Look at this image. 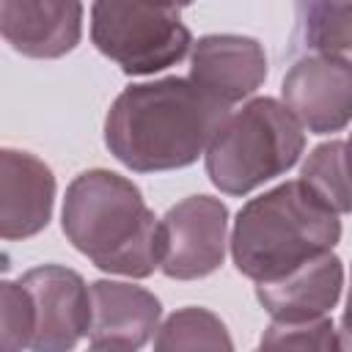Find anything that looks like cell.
<instances>
[{"instance_id":"1","label":"cell","mask_w":352,"mask_h":352,"mask_svg":"<svg viewBox=\"0 0 352 352\" xmlns=\"http://www.w3.org/2000/svg\"><path fill=\"white\" fill-rule=\"evenodd\" d=\"M231 116L190 77H165L124 88L104 118V146L138 170H176L195 162Z\"/></svg>"},{"instance_id":"2","label":"cell","mask_w":352,"mask_h":352,"mask_svg":"<svg viewBox=\"0 0 352 352\" xmlns=\"http://www.w3.org/2000/svg\"><path fill=\"white\" fill-rule=\"evenodd\" d=\"M60 226L66 239L104 272L146 278L162 267V220L126 176L104 168L80 173L66 190Z\"/></svg>"},{"instance_id":"3","label":"cell","mask_w":352,"mask_h":352,"mask_svg":"<svg viewBox=\"0 0 352 352\" xmlns=\"http://www.w3.org/2000/svg\"><path fill=\"white\" fill-rule=\"evenodd\" d=\"M338 239V214L294 179L250 198L239 209L231 228V258L245 278L270 283L333 253Z\"/></svg>"},{"instance_id":"4","label":"cell","mask_w":352,"mask_h":352,"mask_svg":"<svg viewBox=\"0 0 352 352\" xmlns=\"http://www.w3.org/2000/svg\"><path fill=\"white\" fill-rule=\"evenodd\" d=\"M305 132L283 102L258 96L231 113L206 148V173L226 195H245L297 165Z\"/></svg>"},{"instance_id":"5","label":"cell","mask_w":352,"mask_h":352,"mask_svg":"<svg viewBox=\"0 0 352 352\" xmlns=\"http://www.w3.org/2000/svg\"><path fill=\"white\" fill-rule=\"evenodd\" d=\"M91 38L124 74H154L192 47L182 8L151 3H94Z\"/></svg>"},{"instance_id":"6","label":"cell","mask_w":352,"mask_h":352,"mask_svg":"<svg viewBox=\"0 0 352 352\" xmlns=\"http://www.w3.org/2000/svg\"><path fill=\"white\" fill-rule=\"evenodd\" d=\"M165 258L162 272L176 280L212 275L228 245V209L212 195H190L170 206L162 217Z\"/></svg>"},{"instance_id":"7","label":"cell","mask_w":352,"mask_h":352,"mask_svg":"<svg viewBox=\"0 0 352 352\" xmlns=\"http://www.w3.org/2000/svg\"><path fill=\"white\" fill-rule=\"evenodd\" d=\"M19 283L36 311L30 352H72L91 330V286L74 270L58 264L33 267Z\"/></svg>"},{"instance_id":"8","label":"cell","mask_w":352,"mask_h":352,"mask_svg":"<svg viewBox=\"0 0 352 352\" xmlns=\"http://www.w3.org/2000/svg\"><path fill=\"white\" fill-rule=\"evenodd\" d=\"M280 96L286 110L314 135H330L352 121V63L302 55L286 72Z\"/></svg>"},{"instance_id":"9","label":"cell","mask_w":352,"mask_h":352,"mask_svg":"<svg viewBox=\"0 0 352 352\" xmlns=\"http://www.w3.org/2000/svg\"><path fill=\"white\" fill-rule=\"evenodd\" d=\"M264 77L267 55L250 36L214 33L198 38L190 50V82L226 107L256 94Z\"/></svg>"},{"instance_id":"10","label":"cell","mask_w":352,"mask_h":352,"mask_svg":"<svg viewBox=\"0 0 352 352\" xmlns=\"http://www.w3.org/2000/svg\"><path fill=\"white\" fill-rule=\"evenodd\" d=\"M0 33L28 58H60L82 33V6L74 0H0Z\"/></svg>"},{"instance_id":"11","label":"cell","mask_w":352,"mask_h":352,"mask_svg":"<svg viewBox=\"0 0 352 352\" xmlns=\"http://www.w3.org/2000/svg\"><path fill=\"white\" fill-rule=\"evenodd\" d=\"M55 176L47 162L28 151L3 148L0 154V234L28 239L52 217Z\"/></svg>"},{"instance_id":"12","label":"cell","mask_w":352,"mask_h":352,"mask_svg":"<svg viewBox=\"0 0 352 352\" xmlns=\"http://www.w3.org/2000/svg\"><path fill=\"white\" fill-rule=\"evenodd\" d=\"M160 300L143 286L124 280L91 283V344L140 349L160 330Z\"/></svg>"},{"instance_id":"13","label":"cell","mask_w":352,"mask_h":352,"mask_svg":"<svg viewBox=\"0 0 352 352\" xmlns=\"http://www.w3.org/2000/svg\"><path fill=\"white\" fill-rule=\"evenodd\" d=\"M341 289L344 264L336 253H324L278 280L256 283V297L272 322H308L327 316Z\"/></svg>"},{"instance_id":"14","label":"cell","mask_w":352,"mask_h":352,"mask_svg":"<svg viewBox=\"0 0 352 352\" xmlns=\"http://www.w3.org/2000/svg\"><path fill=\"white\" fill-rule=\"evenodd\" d=\"M297 47L305 55L352 63V3L297 6Z\"/></svg>"},{"instance_id":"15","label":"cell","mask_w":352,"mask_h":352,"mask_svg":"<svg viewBox=\"0 0 352 352\" xmlns=\"http://www.w3.org/2000/svg\"><path fill=\"white\" fill-rule=\"evenodd\" d=\"M300 182L336 214L352 212V160L346 140H327L316 146L300 173Z\"/></svg>"},{"instance_id":"16","label":"cell","mask_w":352,"mask_h":352,"mask_svg":"<svg viewBox=\"0 0 352 352\" xmlns=\"http://www.w3.org/2000/svg\"><path fill=\"white\" fill-rule=\"evenodd\" d=\"M154 352H234V341L220 316L206 308L187 305L160 324Z\"/></svg>"},{"instance_id":"17","label":"cell","mask_w":352,"mask_h":352,"mask_svg":"<svg viewBox=\"0 0 352 352\" xmlns=\"http://www.w3.org/2000/svg\"><path fill=\"white\" fill-rule=\"evenodd\" d=\"M256 352H338V336L327 316L308 322H272Z\"/></svg>"},{"instance_id":"18","label":"cell","mask_w":352,"mask_h":352,"mask_svg":"<svg viewBox=\"0 0 352 352\" xmlns=\"http://www.w3.org/2000/svg\"><path fill=\"white\" fill-rule=\"evenodd\" d=\"M0 344L3 352L30 349L36 333V311L33 300L19 280H3L0 286Z\"/></svg>"},{"instance_id":"19","label":"cell","mask_w":352,"mask_h":352,"mask_svg":"<svg viewBox=\"0 0 352 352\" xmlns=\"http://www.w3.org/2000/svg\"><path fill=\"white\" fill-rule=\"evenodd\" d=\"M336 336H338V352H352V280H349L346 308L341 314V327L336 330Z\"/></svg>"},{"instance_id":"20","label":"cell","mask_w":352,"mask_h":352,"mask_svg":"<svg viewBox=\"0 0 352 352\" xmlns=\"http://www.w3.org/2000/svg\"><path fill=\"white\" fill-rule=\"evenodd\" d=\"M85 352H132V349H121V346H110V344H91Z\"/></svg>"},{"instance_id":"21","label":"cell","mask_w":352,"mask_h":352,"mask_svg":"<svg viewBox=\"0 0 352 352\" xmlns=\"http://www.w3.org/2000/svg\"><path fill=\"white\" fill-rule=\"evenodd\" d=\"M346 151H349V160H352V135H349V140H346Z\"/></svg>"}]
</instances>
